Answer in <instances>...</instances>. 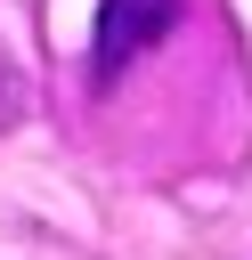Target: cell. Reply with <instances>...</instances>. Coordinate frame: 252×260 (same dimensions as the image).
<instances>
[{"label":"cell","mask_w":252,"mask_h":260,"mask_svg":"<svg viewBox=\"0 0 252 260\" xmlns=\"http://www.w3.org/2000/svg\"><path fill=\"white\" fill-rule=\"evenodd\" d=\"M187 0H98V32H89V81H122L171 24H179Z\"/></svg>","instance_id":"cell-1"}]
</instances>
